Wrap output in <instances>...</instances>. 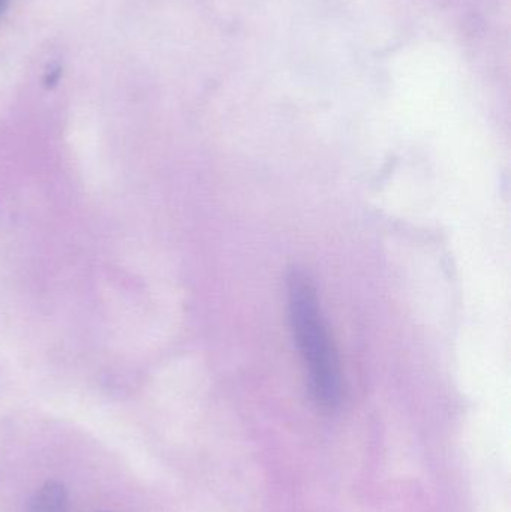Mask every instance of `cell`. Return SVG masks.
<instances>
[{
    "instance_id": "cell-1",
    "label": "cell",
    "mask_w": 511,
    "mask_h": 512,
    "mask_svg": "<svg viewBox=\"0 0 511 512\" xmlns=\"http://www.w3.org/2000/svg\"><path fill=\"white\" fill-rule=\"evenodd\" d=\"M285 288L288 322L312 399L324 411H335L344 391L341 363L314 280L306 271L294 268Z\"/></svg>"
},
{
    "instance_id": "cell-2",
    "label": "cell",
    "mask_w": 511,
    "mask_h": 512,
    "mask_svg": "<svg viewBox=\"0 0 511 512\" xmlns=\"http://www.w3.org/2000/svg\"><path fill=\"white\" fill-rule=\"evenodd\" d=\"M69 495L59 481H48L30 501L29 512H68Z\"/></svg>"
},
{
    "instance_id": "cell-3",
    "label": "cell",
    "mask_w": 511,
    "mask_h": 512,
    "mask_svg": "<svg viewBox=\"0 0 511 512\" xmlns=\"http://www.w3.org/2000/svg\"><path fill=\"white\" fill-rule=\"evenodd\" d=\"M9 2H11V0H0V15H2L3 12L6 11V8H8Z\"/></svg>"
}]
</instances>
